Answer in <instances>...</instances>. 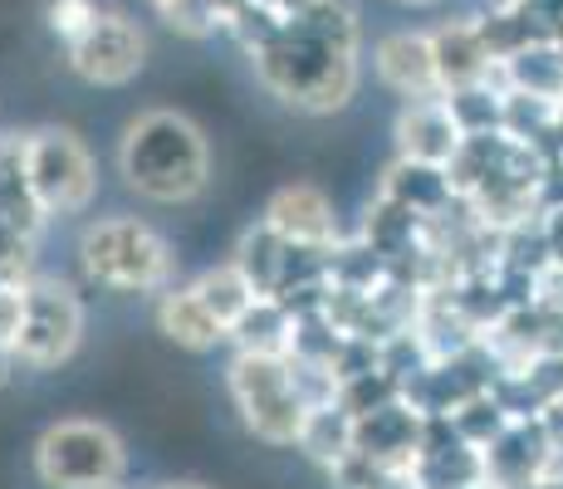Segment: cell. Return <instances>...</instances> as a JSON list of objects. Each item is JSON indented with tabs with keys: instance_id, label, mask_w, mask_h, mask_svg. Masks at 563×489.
I'll return each instance as SVG.
<instances>
[{
	"instance_id": "6da1fadb",
	"label": "cell",
	"mask_w": 563,
	"mask_h": 489,
	"mask_svg": "<svg viewBox=\"0 0 563 489\" xmlns=\"http://www.w3.org/2000/svg\"><path fill=\"white\" fill-rule=\"evenodd\" d=\"M255 74L285 108L309 118L339 113L358 93V10L323 0L313 15L285 20L251 49Z\"/></svg>"
},
{
	"instance_id": "7a4b0ae2",
	"label": "cell",
	"mask_w": 563,
	"mask_h": 489,
	"mask_svg": "<svg viewBox=\"0 0 563 489\" xmlns=\"http://www.w3.org/2000/svg\"><path fill=\"white\" fill-rule=\"evenodd\" d=\"M118 177L153 205H191L211 187V143L177 108H147L118 137Z\"/></svg>"
},
{
	"instance_id": "3957f363",
	"label": "cell",
	"mask_w": 563,
	"mask_h": 489,
	"mask_svg": "<svg viewBox=\"0 0 563 489\" xmlns=\"http://www.w3.org/2000/svg\"><path fill=\"white\" fill-rule=\"evenodd\" d=\"M79 269L99 289L157 293L177 285V249L143 215H99L79 231Z\"/></svg>"
},
{
	"instance_id": "277c9868",
	"label": "cell",
	"mask_w": 563,
	"mask_h": 489,
	"mask_svg": "<svg viewBox=\"0 0 563 489\" xmlns=\"http://www.w3.org/2000/svg\"><path fill=\"white\" fill-rule=\"evenodd\" d=\"M30 465L40 489H123L128 445L99 416H59L40 431Z\"/></svg>"
},
{
	"instance_id": "5b68a950",
	"label": "cell",
	"mask_w": 563,
	"mask_h": 489,
	"mask_svg": "<svg viewBox=\"0 0 563 489\" xmlns=\"http://www.w3.org/2000/svg\"><path fill=\"white\" fill-rule=\"evenodd\" d=\"M225 397L241 411V426L265 445H299V431H305L313 411L295 382L289 357L231 353V363H225Z\"/></svg>"
},
{
	"instance_id": "8992f818",
	"label": "cell",
	"mask_w": 563,
	"mask_h": 489,
	"mask_svg": "<svg viewBox=\"0 0 563 489\" xmlns=\"http://www.w3.org/2000/svg\"><path fill=\"white\" fill-rule=\"evenodd\" d=\"M25 171L40 211L49 221L84 215L99 196V162L74 127H35L25 133Z\"/></svg>"
},
{
	"instance_id": "52a82bcc",
	"label": "cell",
	"mask_w": 563,
	"mask_h": 489,
	"mask_svg": "<svg viewBox=\"0 0 563 489\" xmlns=\"http://www.w3.org/2000/svg\"><path fill=\"white\" fill-rule=\"evenodd\" d=\"M89 329V309H84L79 289L59 275H35L25 279V329L15 343V363L30 373H49L64 367L84 343Z\"/></svg>"
},
{
	"instance_id": "ba28073f",
	"label": "cell",
	"mask_w": 563,
	"mask_h": 489,
	"mask_svg": "<svg viewBox=\"0 0 563 489\" xmlns=\"http://www.w3.org/2000/svg\"><path fill=\"white\" fill-rule=\"evenodd\" d=\"M69 69L93 89H123L143 74L147 64V35L137 30V20H128L123 10H103L79 40L64 45Z\"/></svg>"
},
{
	"instance_id": "9c48e42d",
	"label": "cell",
	"mask_w": 563,
	"mask_h": 489,
	"mask_svg": "<svg viewBox=\"0 0 563 489\" xmlns=\"http://www.w3.org/2000/svg\"><path fill=\"white\" fill-rule=\"evenodd\" d=\"M260 221L295 249H313V255H333L343 245V225H339V205L323 187L313 181H289L265 201Z\"/></svg>"
},
{
	"instance_id": "30bf717a",
	"label": "cell",
	"mask_w": 563,
	"mask_h": 489,
	"mask_svg": "<svg viewBox=\"0 0 563 489\" xmlns=\"http://www.w3.org/2000/svg\"><path fill=\"white\" fill-rule=\"evenodd\" d=\"M427 431H431L427 411L411 407L407 397H397L353 421V451L373 465H387V470H417L421 451H427Z\"/></svg>"
},
{
	"instance_id": "8fae6325",
	"label": "cell",
	"mask_w": 563,
	"mask_h": 489,
	"mask_svg": "<svg viewBox=\"0 0 563 489\" xmlns=\"http://www.w3.org/2000/svg\"><path fill=\"white\" fill-rule=\"evenodd\" d=\"M397 137V157L402 162H421V167H451L456 152L465 147V127L451 108V98H417V103H402L393 123Z\"/></svg>"
},
{
	"instance_id": "7c38bea8",
	"label": "cell",
	"mask_w": 563,
	"mask_h": 489,
	"mask_svg": "<svg viewBox=\"0 0 563 489\" xmlns=\"http://www.w3.org/2000/svg\"><path fill=\"white\" fill-rule=\"evenodd\" d=\"M373 69L407 103L441 98V69H437V49H431V30H393V35H383L373 49Z\"/></svg>"
},
{
	"instance_id": "4fadbf2b",
	"label": "cell",
	"mask_w": 563,
	"mask_h": 489,
	"mask_svg": "<svg viewBox=\"0 0 563 489\" xmlns=\"http://www.w3.org/2000/svg\"><path fill=\"white\" fill-rule=\"evenodd\" d=\"M431 49H437L441 93L481 89V84L500 79V59L490 49V30L475 20H451V25L431 30Z\"/></svg>"
},
{
	"instance_id": "5bb4252c",
	"label": "cell",
	"mask_w": 563,
	"mask_h": 489,
	"mask_svg": "<svg viewBox=\"0 0 563 489\" xmlns=\"http://www.w3.org/2000/svg\"><path fill=\"white\" fill-rule=\"evenodd\" d=\"M153 323H157L162 338L177 343L181 353H216V347H225V323L201 303V293L191 289V279L187 285L177 279L172 289L157 293L153 299Z\"/></svg>"
},
{
	"instance_id": "9a60e30c",
	"label": "cell",
	"mask_w": 563,
	"mask_h": 489,
	"mask_svg": "<svg viewBox=\"0 0 563 489\" xmlns=\"http://www.w3.org/2000/svg\"><path fill=\"white\" fill-rule=\"evenodd\" d=\"M295 338H299V313L289 309L285 299H269L260 293L251 309L231 323V343L235 353H255V357H289L295 353Z\"/></svg>"
},
{
	"instance_id": "2e32d148",
	"label": "cell",
	"mask_w": 563,
	"mask_h": 489,
	"mask_svg": "<svg viewBox=\"0 0 563 489\" xmlns=\"http://www.w3.org/2000/svg\"><path fill=\"white\" fill-rule=\"evenodd\" d=\"M0 225L25 241H40V231L49 225V215L40 211L35 191H30L25 137H0Z\"/></svg>"
},
{
	"instance_id": "e0dca14e",
	"label": "cell",
	"mask_w": 563,
	"mask_h": 489,
	"mask_svg": "<svg viewBox=\"0 0 563 489\" xmlns=\"http://www.w3.org/2000/svg\"><path fill=\"white\" fill-rule=\"evenodd\" d=\"M295 451H305L319 470H339L343 460L353 455V416L339 407V401H329V407H313L305 431H299V445Z\"/></svg>"
},
{
	"instance_id": "ac0fdd59",
	"label": "cell",
	"mask_w": 563,
	"mask_h": 489,
	"mask_svg": "<svg viewBox=\"0 0 563 489\" xmlns=\"http://www.w3.org/2000/svg\"><path fill=\"white\" fill-rule=\"evenodd\" d=\"M191 289L201 293V303L216 313V319L225 323V338H231V323L241 319L245 309L260 299L255 285L241 275V269L231 265V259H221V265H206L201 275H191Z\"/></svg>"
},
{
	"instance_id": "d6986e66",
	"label": "cell",
	"mask_w": 563,
	"mask_h": 489,
	"mask_svg": "<svg viewBox=\"0 0 563 489\" xmlns=\"http://www.w3.org/2000/svg\"><path fill=\"white\" fill-rule=\"evenodd\" d=\"M157 15H162V25L187 40H211L216 30H225L221 0H167V5H157Z\"/></svg>"
},
{
	"instance_id": "ffe728a7",
	"label": "cell",
	"mask_w": 563,
	"mask_h": 489,
	"mask_svg": "<svg viewBox=\"0 0 563 489\" xmlns=\"http://www.w3.org/2000/svg\"><path fill=\"white\" fill-rule=\"evenodd\" d=\"M99 15H103L99 0H49V5H45L49 30L64 40V45H69V40H79Z\"/></svg>"
},
{
	"instance_id": "44dd1931",
	"label": "cell",
	"mask_w": 563,
	"mask_h": 489,
	"mask_svg": "<svg viewBox=\"0 0 563 489\" xmlns=\"http://www.w3.org/2000/svg\"><path fill=\"white\" fill-rule=\"evenodd\" d=\"M20 329H25V285H0V347L15 353Z\"/></svg>"
},
{
	"instance_id": "7402d4cb",
	"label": "cell",
	"mask_w": 563,
	"mask_h": 489,
	"mask_svg": "<svg viewBox=\"0 0 563 489\" xmlns=\"http://www.w3.org/2000/svg\"><path fill=\"white\" fill-rule=\"evenodd\" d=\"M20 373V363H15V353L10 347H0V387H10V377Z\"/></svg>"
},
{
	"instance_id": "603a6c76",
	"label": "cell",
	"mask_w": 563,
	"mask_h": 489,
	"mask_svg": "<svg viewBox=\"0 0 563 489\" xmlns=\"http://www.w3.org/2000/svg\"><path fill=\"white\" fill-rule=\"evenodd\" d=\"M519 489H563V475L549 470V475H539V480H529V485H519Z\"/></svg>"
},
{
	"instance_id": "cb8c5ba5",
	"label": "cell",
	"mask_w": 563,
	"mask_h": 489,
	"mask_svg": "<svg viewBox=\"0 0 563 489\" xmlns=\"http://www.w3.org/2000/svg\"><path fill=\"white\" fill-rule=\"evenodd\" d=\"M157 489H206V485H191V480H172V485H157Z\"/></svg>"
},
{
	"instance_id": "d4e9b609",
	"label": "cell",
	"mask_w": 563,
	"mask_h": 489,
	"mask_svg": "<svg viewBox=\"0 0 563 489\" xmlns=\"http://www.w3.org/2000/svg\"><path fill=\"white\" fill-rule=\"evenodd\" d=\"M402 5H437V0H402Z\"/></svg>"
},
{
	"instance_id": "484cf974",
	"label": "cell",
	"mask_w": 563,
	"mask_h": 489,
	"mask_svg": "<svg viewBox=\"0 0 563 489\" xmlns=\"http://www.w3.org/2000/svg\"><path fill=\"white\" fill-rule=\"evenodd\" d=\"M147 5H153V10H157V5H167V0H147Z\"/></svg>"
}]
</instances>
